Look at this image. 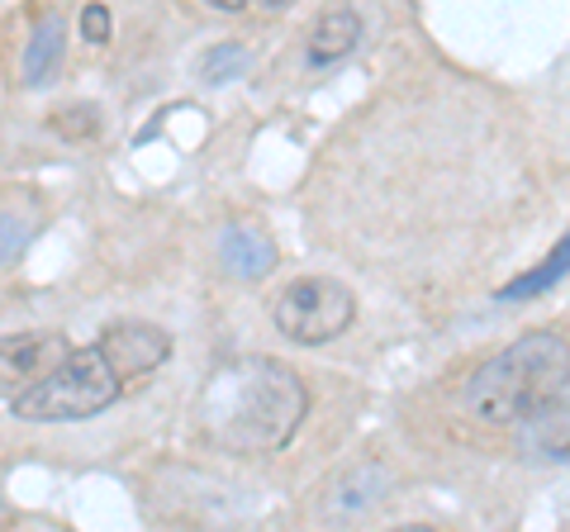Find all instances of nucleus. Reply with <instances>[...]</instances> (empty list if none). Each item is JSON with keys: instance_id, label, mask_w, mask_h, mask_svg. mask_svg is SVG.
<instances>
[{"instance_id": "obj_11", "label": "nucleus", "mask_w": 570, "mask_h": 532, "mask_svg": "<svg viewBox=\"0 0 570 532\" xmlns=\"http://www.w3.org/2000/svg\"><path fill=\"white\" fill-rule=\"evenodd\" d=\"M385 490H390V475L381 471V466H356V471H347L343 481L333 485V494H328V513H362V509H371V504H381L385 500Z\"/></svg>"}, {"instance_id": "obj_10", "label": "nucleus", "mask_w": 570, "mask_h": 532, "mask_svg": "<svg viewBox=\"0 0 570 532\" xmlns=\"http://www.w3.org/2000/svg\"><path fill=\"white\" fill-rule=\"evenodd\" d=\"M356 43H362V20H356V10H328L309 33V62L328 67L337 58H347Z\"/></svg>"}, {"instance_id": "obj_14", "label": "nucleus", "mask_w": 570, "mask_h": 532, "mask_svg": "<svg viewBox=\"0 0 570 532\" xmlns=\"http://www.w3.org/2000/svg\"><path fill=\"white\" fill-rule=\"evenodd\" d=\"M52 129L67 134V138H96L100 134V115L91 105H71L67 115H52Z\"/></svg>"}, {"instance_id": "obj_12", "label": "nucleus", "mask_w": 570, "mask_h": 532, "mask_svg": "<svg viewBox=\"0 0 570 532\" xmlns=\"http://www.w3.org/2000/svg\"><path fill=\"white\" fill-rule=\"evenodd\" d=\"M566 272H570V234L551 247V257L542 266H532V272H523L519 280H509V286L499 290V299H504V305H519V299H532V295H542L547 286H557Z\"/></svg>"}, {"instance_id": "obj_16", "label": "nucleus", "mask_w": 570, "mask_h": 532, "mask_svg": "<svg viewBox=\"0 0 570 532\" xmlns=\"http://www.w3.org/2000/svg\"><path fill=\"white\" fill-rule=\"evenodd\" d=\"M0 224H6V253H0V257H6V266H10L14 257H20V247H24V219L14 215V209H6V219H0Z\"/></svg>"}, {"instance_id": "obj_6", "label": "nucleus", "mask_w": 570, "mask_h": 532, "mask_svg": "<svg viewBox=\"0 0 570 532\" xmlns=\"http://www.w3.org/2000/svg\"><path fill=\"white\" fill-rule=\"evenodd\" d=\"M67 357H71V347L62 333H14V338H6V347H0V371H6L10 385L20 381V390H29L43 376H52ZM20 390H14V395H20Z\"/></svg>"}, {"instance_id": "obj_9", "label": "nucleus", "mask_w": 570, "mask_h": 532, "mask_svg": "<svg viewBox=\"0 0 570 532\" xmlns=\"http://www.w3.org/2000/svg\"><path fill=\"white\" fill-rule=\"evenodd\" d=\"M62 48H67V29H62V14H43L39 24H33L29 43H24V58H20V81L29 91H39L58 77L62 67Z\"/></svg>"}, {"instance_id": "obj_5", "label": "nucleus", "mask_w": 570, "mask_h": 532, "mask_svg": "<svg viewBox=\"0 0 570 532\" xmlns=\"http://www.w3.org/2000/svg\"><path fill=\"white\" fill-rule=\"evenodd\" d=\"M214 253H219V266L234 280H266L281 266V247L262 224H228L214 243Z\"/></svg>"}, {"instance_id": "obj_4", "label": "nucleus", "mask_w": 570, "mask_h": 532, "mask_svg": "<svg viewBox=\"0 0 570 532\" xmlns=\"http://www.w3.org/2000/svg\"><path fill=\"white\" fill-rule=\"evenodd\" d=\"M356 318V299L333 276H299L272 299V324L299 347L343 338Z\"/></svg>"}, {"instance_id": "obj_1", "label": "nucleus", "mask_w": 570, "mask_h": 532, "mask_svg": "<svg viewBox=\"0 0 570 532\" xmlns=\"http://www.w3.org/2000/svg\"><path fill=\"white\" fill-rule=\"evenodd\" d=\"M309 390L276 357H234L200 390V433L228 456H272L299 433Z\"/></svg>"}, {"instance_id": "obj_3", "label": "nucleus", "mask_w": 570, "mask_h": 532, "mask_svg": "<svg viewBox=\"0 0 570 532\" xmlns=\"http://www.w3.org/2000/svg\"><path fill=\"white\" fill-rule=\"evenodd\" d=\"M124 390H129V381L110 362L105 343H91V347H71V357L39 385L10 395V414L24 423H81L105 414Z\"/></svg>"}, {"instance_id": "obj_17", "label": "nucleus", "mask_w": 570, "mask_h": 532, "mask_svg": "<svg viewBox=\"0 0 570 532\" xmlns=\"http://www.w3.org/2000/svg\"><path fill=\"white\" fill-rule=\"evenodd\" d=\"M205 6L224 10V14H238V10H247V0H205Z\"/></svg>"}, {"instance_id": "obj_8", "label": "nucleus", "mask_w": 570, "mask_h": 532, "mask_svg": "<svg viewBox=\"0 0 570 532\" xmlns=\"http://www.w3.org/2000/svg\"><path fill=\"white\" fill-rule=\"evenodd\" d=\"M519 447L542 461H570V390L519 423Z\"/></svg>"}, {"instance_id": "obj_7", "label": "nucleus", "mask_w": 570, "mask_h": 532, "mask_svg": "<svg viewBox=\"0 0 570 532\" xmlns=\"http://www.w3.org/2000/svg\"><path fill=\"white\" fill-rule=\"evenodd\" d=\"M100 343H105L110 362L124 371V381L129 385L142 381V376H153V371L171 357V338L157 324H115Z\"/></svg>"}, {"instance_id": "obj_15", "label": "nucleus", "mask_w": 570, "mask_h": 532, "mask_svg": "<svg viewBox=\"0 0 570 532\" xmlns=\"http://www.w3.org/2000/svg\"><path fill=\"white\" fill-rule=\"evenodd\" d=\"M81 33H86V43H110V10L86 6L81 10Z\"/></svg>"}, {"instance_id": "obj_13", "label": "nucleus", "mask_w": 570, "mask_h": 532, "mask_svg": "<svg viewBox=\"0 0 570 532\" xmlns=\"http://www.w3.org/2000/svg\"><path fill=\"white\" fill-rule=\"evenodd\" d=\"M238 72H247V48H238V43L209 48L205 62H200V77H205V81H234Z\"/></svg>"}, {"instance_id": "obj_18", "label": "nucleus", "mask_w": 570, "mask_h": 532, "mask_svg": "<svg viewBox=\"0 0 570 532\" xmlns=\"http://www.w3.org/2000/svg\"><path fill=\"white\" fill-rule=\"evenodd\" d=\"M262 6H272V10H281V6H291V0H262Z\"/></svg>"}, {"instance_id": "obj_2", "label": "nucleus", "mask_w": 570, "mask_h": 532, "mask_svg": "<svg viewBox=\"0 0 570 532\" xmlns=\"http://www.w3.org/2000/svg\"><path fill=\"white\" fill-rule=\"evenodd\" d=\"M570 390V343L551 328H532L504 352L475 366L466 381V410L490 428H519Z\"/></svg>"}]
</instances>
